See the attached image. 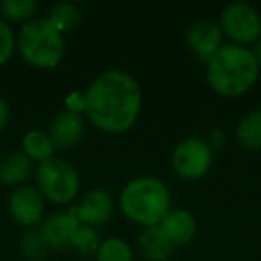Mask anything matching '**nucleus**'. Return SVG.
Wrapping results in <instances>:
<instances>
[{"instance_id": "obj_24", "label": "nucleus", "mask_w": 261, "mask_h": 261, "mask_svg": "<svg viewBox=\"0 0 261 261\" xmlns=\"http://www.w3.org/2000/svg\"><path fill=\"white\" fill-rule=\"evenodd\" d=\"M65 104H66V111H72V113H75V115L86 113V98H84V93L72 91V93L66 97Z\"/></svg>"}, {"instance_id": "obj_20", "label": "nucleus", "mask_w": 261, "mask_h": 261, "mask_svg": "<svg viewBox=\"0 0 261 261\" xmlns=\"http://www.w3.org/2000/svg\"><path fill=\"white\" fill-rule=\"evenodd\" d=\"M100 236L95 231V227L91 225H83L75 229V232L72 234L70 240V247L75 249L81 256H91V254H97L98 245H100Z\"/></svg>"}, {"instance_id": "obj_13", "label": "nucleus", "mask_w": 261, "mask_h": 261, "mask_svg": "<svg viewBox=\"0 0 261 261\" xmlns=\"http://www.w3.org/2000/svg\"><path fill=\"white\" fill-rule=\"evenodd\" d=\"M79 225L81 224L68 211V213H54L50 217H47L43 220V224H41L40 231L43 234V238L47 240L50 249L61 250L70 247L72 234L75 232V229Z\"/></svg>"}, {"instance_id": "obj_3", "label": "nucleus", "mask_w": 261, "mask_h": 261, "mask_svg": "<svg viewBox=\"0 0 261 261\" xmlns=\"http://www.w3.org/2000/svg\"><path fill=\"white\" fill-rule=\"evenodd\" d=\"M120 210L125 218L142 227H156L170 211V192L158 177H136L123 186Z\"/></svg>"}, {"instance_id": "obj_26", "label": "nucleus", "mask_w": 261, "mask_h": 261, "mask_svg": "<svg viewBox=\"0 0 261 261\" xmlns=\"http://www.w3.org/2000/svg\"><path fill=\"white\" fill-rule=\"evenodd\" d=\"M9 122V106L6 104L4 98H0V130L4 129Z\"/></svg>"}, {"instance_id": "obj_4", "label": "nucleus", "mask_w": 261, "mask_h": 261, "mask_svg": "<svg viewBox=\"0 0 261 261\" xmlns=\"http://www.w3.org/2000/svg\"><path fill=\"white\" fill-rule=\"evenodd\" d=\"M18 50L29 65L36 68H54L65 56L63 34L48 22V18H36L20 29Z\"/></svg>"}, {"instance_id": "obj_21", "label": "nucleus", "mask_w": 261, "mask_h": 261, "mask_svg": "<svg viewBox=\"0 0 261 261\" xmlns=\"http://www.w3.org/2000/svg\"><path fill=\"white\" fill-rule=\"evenodd\" d=\"M20 247H22L23 256H27L33 261H41L50 250L40 229H27L20 238Z\"/></svg>"}, {"instance_id": "obj_23", "label": "nucleus", "mask_w": 261, "mask_h": 261, "mask_svg": "<svg viewBox=\"0 0 261 261\" xmlns=\"http://www.w3.org/2000/svg\"><path fill=\"white\" fill-rule=\"evenodd\" d=\"M13 50H15V36H13V31L9 29V25L0 18V65H6V63L11 59Z\"/></svg>"}, {"instance_id": "obj_18", "label": "nucleus", "mask_w": 261, "mask_h": 261, "mask_svg": "<svg viewBox=\"0 0 261 261\" xmlns=\"http://www.w3.org/2000/svg\"><path fill=\"white\" fill-rule=\"evenodd\" d=\"M95 257L97 261H135V254L129 243L115 236L102 240Z\"/></svg>"}, {"instance_id": "obj_25", "label": "nucleus", "mask_w": 261, "mask_h": 261, "mask_svg": "<svg viewBox=\"0 0 261 261\" xmlns=\"http://www.w3.org/2000/svg\"><path fill=\"white\" fill-rule=\"evenodd\" d=\"M206 142H207V145L211 147V150L218 149V147H222L225 143V135L222 133L220 129H215V130H211L210 138H207Z\"/></svg>"}, {"instance_id": "obj_2", "label": "nucleus", "mask_w": 261, "mask_h": 261, "mask_svg": "<svg viewBox=\"0 0 261 261\" xmlns=\"http://www.w3.org/2000/svg\"><path fill=\"white\" fill-rule=\"evenodd\" d=\"M259 75V65L252 50L225 43L206 63V81L222 97H238L252 88Z\"/></svg>"}, {"instance_id": "obj_8", "label": "nucleus", "mask_w": 261, "mask_h": 261, "mask_svg": "<svg viewBox=\"0 0 261 261\" xmlns=\"http://www.w3.org/2000/svg\"><path fill=\"white\" fill-rule=\"evenodd\" d=\"M186 43L199 61L207 63L222 48L224 34L218 23L210 20H197L186 29Z\"/></svg>"}, {"instance_id": "obj_19", "label": "nucleus", "mask_w": 261, "mask_h": 261, "mask_svg": "<svg viewBox=\"0 0 261 261\" xmlns=\"http://www.w3.org/2000/svg\"><path fill=\"white\" fill-rule=\"evenodd\" d=\"M81 20V13L77 9V6L68 4V2H61V4H56L52 8L50 15H48V22L56 27L61 34L70 33L77 27Z\"/></svg>"}, {"instance_id": "obj_10", "label": "nucleus", "mask_w": 261, "mask_h": 261, "mask_svg": "<svg viewBox=\"0 0 261 261\" xmlns=\"http://www.w3.org/2000/svg\"><path fill=\"white\" fill-rule=\"evenodd\" d=\"M43 197L40 190L33 186H18L11 193L9 199V211L16 224L23 227H33L43 218Z\"/></svg>"}, {"instance_id": "obj_6", "label": "nucleus", "mask_w": 261, "mask_h": 261, "mask_svg": "<svg viewBox=\"0 0 261 261\" xmlns=\"http://www.w3.org/2000/svg\"><path fill=\"white\" fill-rule=\"evenodd\" d=\"M220 31L232 45L247 47L256 43L261 34V16L256 8L247 2H231L220 13Z\"/></svg>"}, {"instance_id": "obj_27", "label": "nucleus", "mask_w": 261, "mask_h": 261, "mask_svg": "<svg viewBox=\"0 0 261 261\" xmlns=\"http://www.w3.org/2000/svg\"><path fill=\"white\" fill-rule=\"evenodd\" d=\"M252 54H254V58H256L257 65H259V70H261V34H259V38L256 40V43H254Z\"/></svg>"}, {"instance_id": "obj_7", "label": "nucleus", "mask_w": 261, "mask_h": 261, "mask_svg": "<svg viewBox=\"0 0 261 261\" xmlns=\"http://www.w3.org/2000/svg\"><path fill=\"white\" fill-rule=\"evenodd\" d=\"M213 163V150L202 138H185L172 152V168L182 179L195 181L207 174Z\"/></svg>"}, {"instance_id": "obj_16", "label": "nucleus", "mask_w": 261, "mask_h": 261, "mask_svg": "<svg viewBox=\"0 0 261 261\" xmlns=\"http://www.w3.org/2000/svg\"><path fill=\"white\" fill-rule=\"evenodd\" d=\"M236 140L247 150L261 149V109L245 113L236 125Z\"/></svg>"}, {"instance_id": "obj_1", "label": "nucleus", "mask_w": 261, "mask_h": 261, "mask_svg": "<svg viewBox=\"0 0 261 261\" xmlns=\"http://www.w3.org/2000/svg\"><path fill=\"white\" fill-rule=\"evenodd\" d=\"M86 113L91 123L102 133L122 135L138 120L142 109V90L130 73L106 70L88 86Z\"/></svg>"}, {"instance_id": "obj_22", "label": "nucleus", "mask_w": 261, "mask_h": 261, "mask_svg": "<svg viewBox=\"0 0 261 261\" xmlns=\"http://www.w3.org/2000/svg\"><path fill=\"white\" fill-rule=\"evenodd\" d=\"M38 4L34 0H4L0 2V13L11 22L29 20L36 13Z\"/></svg>"}, {"instance_id": "obj_17", "label": "nucleus", "mask_w": 261, "mask_h": 261, "mask_svg": "<svg viewBox=\"0 0 261 261\" xmlns=\"http://www.w3.org/2000/svg\"><path fill=\"white\" fill-rule=\"evenodd\" d=\"M23 143V154L29 158L31 161H38V163H45L50 158H54V143H52L50 136L43 130H29L22 140Z\"/></svg>"}, {"instance_id": "obj_14", "label": "nucleus", "mask_w": 261, "mask_h": 261, "mask_svg": "<svg viewBox=\"0 0 261 261\" xmlns=\"http://www.w3.org/2000/svg\"><path fill=\"white\" fill-rule=\"evenodd\" d=\"M33 174V161L23 152H11L0 160V182L20 186Z\"/></svg>"}, {"instance_id": "obj_9", "label": "nucleus", "mask_w": 261, "mask_h": 261, "mask_svg": "<svg viewBox=\"0 0 261 261\" xmlns=\"http://www.w3.org/2000/svg\"><path fill=\"white\" fill-rule=\"evenodd\" d=\"M70 213L83 225H102L113 215V197L102 188L90 190L83 200L70 210Z\"/></svg>"}, {"instance_id": "obj_12", "label": "nucleus", "mask_w": 261, "mask_h": 261, "mask_svg": "<svg viewBox=\"0 0 261 261\" xmlns=\"http://www.w3.org/2000/svg\"><path fill=\"white\" fill-rule=\"evenodd\" d=\"M158 229L163 232L172 247H181L193 240L197 232V222L188 210L177 207L165 215L163 220L158 224Z\"/></svg>"}, {"instance_id": "obj_5", "label": "nucleus", "mask_w": 261, "mask_h": 261, "mask_svg": "<svg viewBox=\"0 0 261 261\" xmlns=\"http://www.w3.org/2000/svg\"><path fill=\"white\" fill-rule=\"evenodd\" d=\"M36 181L41 197L56 204L72 202L79 192V174L72 163L61 158H50L45 163H40Z\"/></svg>"}, {"instance_id": "obj_11", "label": "nucleus", "mask_w": 261, "mask_h": 261, "mask_svg": "<svg viewBox=\"0 0 261 261\" xmlns=\"http://www.w3.org/2000/svg\"><path fill=\"white\" fill-rule=\"evenodd\" d=\"M47 135L50 136L56 149H63V150L72 149L83 138L84 122L81 118V115H75V113L63 109V111H59L52 118Z\"/></svg>"}, {"instance_id": "obj_15", "label": "nucleus", "mask_w": 261, "mask_h": 261, "mask_svg": "<svg viewBox=\"0 0 261 261\" xmlns=\"http://www.w3.org/2000/svg\"><path fill=\"white\" fill-rule=\"evenodd\" d=\"M138 249L147 261H167L174 252V247L170 245L163 232L156 227H145L138 236Z\"/></svg>"}]
</instances>
